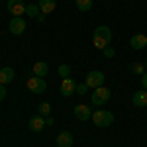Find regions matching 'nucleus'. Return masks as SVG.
Returning a JSON list of instances; mask_svg holds the SVG:
<instances>
[{
    "mask_svg": "<svg viewBox=\"0 0 147 147\" xmlns=\"http://www.w3.org/2000/svg\"><path fill=\"white\" fill-rule=\"evenodd\" d=\"M75 90H77V82L71 79H63V82H61V96H65V98H69V96H73L75 94Z\"/></svg>",
    "mask_w": 147,
    "mask_h": 147,
    "instance_id": "8",
    "label": "nucleus"
},
{
    "mask_svg": "<svg viewBox=\"0 0 147 147\" xmlns=\"http://www.w3.org/2000/svg\"><path fill=\"white\" fill-rule=\"evenodd\" d=\"M141 86H143V88L147 90V71L143 73V75H141Z\"/></svg>",
    "mask_w": 147,
    "mask_h": 147,
    "instance_id": "25",
    "label": "nucleus"
},
{
    "mask_svg": "<svg viewBox=\"0 0 147 147\" xmlns=\"http://www.w3.org/2000/svg\"><path fill=\"white\" fill-rule=\"evenodd\" d=\"M75 116H77V120H80V122H86L88 118H92L90 106H84V104H77V106H75Z\"/></svg>",
    "mask_w": 147,
    "mask_h": 147,
    "instance_id": "10",
    "label": "nucleus"
},
{
    "mask_svg": "<svg viewBox=\"0 0 147 147\" xmlns=\"http://www.w3.org/2000/svg\"><path fill=\"white\" fill-rule=\"evenodd\" d=\"M8 28H10V32L14 35H22L26 32V22H24L22 16H14L10 20V24H8Z\"/></svg>",
    "mask_w": 147,
    "mask_h": 147,
    "instance_id": "6",
    "label": "nucleus"
},
{
    "mask_svg": "<svg viewBox=\"0 0 147 147\" xmlns=\"http://www.w3.org/2000/svg\"><path fill=\"white\" fill-rule=\"evenodd\" d=\"M108 100H110V90L106 86H100V88H94L92 90V96H90L92 106H104Z\"/></svg>",
    "mask_w": 147,
    "mask_h": 147,
    "instance_id": "4",
    "label": "nucleus"
},
{
    "mask_svg": "<svg viewBox=\"0 0 147 147\" xmlns=\"http://www.w3.org/2000/svg\"><path fill=\"white\" fill-rule=\"evenodd\" d=\"M129 71L134 75H143L145 73V65L143 63H134V65H129Z\"/></svg>",
    "mask_w": 147,
    "mask_h": 147,
    "instance_id": "20",
    "label": "nucleus"
},
{
    "mask_svg": "<svg viewBox=\"0 0 147 147\" xmlns=\"http://www.w3.org/2000/svg\"><path fill=\"white\" fill-rule=\"evenodd\" d=\"M26 86H28V90L32 92V94H43L47 88V82L43 80V77H30L28 82H26Z\"/></svg>",
    "mask_w": 147,
    "mask_h": 147,
    "instance_id": "3",
    "label": "nucleus"
},
{
    "mask_svg": "<svg viewBox=\"0 0 147 147\" xmlns=\"http://www.w3.org/2000/svg\"><path fill=\"white\" fill-rule=\"evenodd\" d=\"M84 82L88 84V88H100V86H104V73L102 71H90L86 75Z\"/></svg>",
    "mask_w": 147,
    "mask_h": 147,
    "instance_id": "5",
    "label": "nucleus"
},
{
    "mask_svg": "<svg viewBox=\"0 0 147 147\" xmlns=\"http://www.w3.org/2000/svg\"><path fill=\"white\" fill-rule=\"evenodd\" d=\"M16 77V73H14V69L12 67H4L0 71V84H10L12 80Z\"/></svg>",
    "mask_w": 147,
    "mask_h": 147,
    "instance_id": "12",
    "label": "nucleus"
},
{
    "mask_svg": "<svg viewBox=\"0 0 147 147\" xmlns=\"http://www.w3.org/2000/svg\"><path fill=\"white\" fill-rule=\"evenodd\" d=\"M37 12H41L37 4H28V6H26V16H30V18H37V16H39Z\"/></svg>",
    "mask_w": 147,
    "mask_h": 147,
    "instance_id": "18",
    "label": "nucleus"
},
{
    "mask_svg": "<svg viewBox=\"0 0 147 147\" xmlns=\"http://www.w3.org/2000/svg\"><path fill=\"white\" fill-rule=\"evenodd\" d=\"M129 47H131L134 51H139V49L147 47V35H143V34L131 35V39H129Z\"/></svg>",
    "mask_w": 147,
    "mask_h": 147,
    "instance_id": "9",
    "label": "nucleus"
},
{
    "mask_svg": "<svg viewBox=\"0 0 147 147\" xmlns=\"http://www.w3.org/2000/svg\"><path fill=\"white\" fill-rule=\"evenodd\" d=\"M37 112H39V116H49V112H51V106H49L47 102H43V104H39Z\"/></svg>",
    "mask_w": 147,
    "mask_h": 147,
    "instance_id": "21",
    "label": "nucleus"
},
{
    "mask_svg": "<svg viewBox=\"0 0 147 147\" xmlns=\"http://www.w3.org/2000/svg\"><path fill=\"white\" fill-rule=\"evenodd\" d=\"M102 53H104V55H106V57H114V55H116V49H114V47H110V45H108V47H106V49H102Z\"/></svg>",
    "mask_w": 147,
    "mask_h": 147,
    "instance_id": "23",
    "label": "nucleus"
},
{
    "mask_svg": "<svg viewBox=\"0 0 147 147\" xmlns=\"http://www.w3.org/2000/svg\"><path fill=\"white\" fill-rule=\"evenodd\" d=\"M77 8L80 12H88L92 8V0H77Z\"/></svg>",
    "mask_w": 147,
    "mask_h": 147,
    "instance_id": "19",
    "label": "nucleus"
},
{
    "mask_svg": "<svg viewBox=\"0 0 147 147\" xmlns=\"http://www.w3.org/2000/svg\"><path fill=\"white\" fill-rule=\"evenodd\" d=\"M57 75H59L61 79H69V77H71V67H69L67 63L59 65V69H57Z\"/></svg>",
    "mask_w": 147,
    "mask_h": 147,
    "instance_id": "17",
    "label": "nucleus"
},
{
    "mask_svg": "<svg viewBox=\"0 0 147 147\" xmlns=\"http://www.w3.org/2000/svg\"><path fill=\"white\" fill-rule=\"evenodd\" d=\"M86 90H88V84H86V82H82V84H77V90H75V94L84 96V94H86Z\"/></svg>",
    "mask_w": 147,
    "mask_h": 147,
    "instance_id": "22",
    "label": "nucleus"
},
{
    "mask_svg": "<svg viewBox=\"0 0 147 147\" xmlns=\"http://www.w3.org/2000/svg\"><path fill=\"white\" fill-rule=\"evenodd\" d=\"M92 122H94V125H98V127H108L114 122V114L108 112V110H98V112L92 114Z\"/></svg>",
    "mask_w": 147,
    "mask_h": 147,
    "instance_id": "2",
    "label": "nucleus"
},
{
    "mask_svg": "<svg viewBox=\"0 0 147 147\" xmlns=\"http://www.w3.org/2000/svg\"><path fill=\"white\" fill-rule=\"evenodd\" d=\"M6 94H8V90H6V84H0V100H4V98H6Z\"/></svg>",
    "mask_w": 147,
    "mask_h": 147,
    "instance_id": "24",
    "label": "nucleus"
},
{
    "mask_svg": "<svg viewBox=\"0 0 147 147\" xmlns=\"http://www.w3.org/2000/svg\"><path fill=\"white\" fill-rule=\"evenodd\" d=\"M47 71H49V65H47L45 61H37L34 65V75L35 77H45Z\"/></svg>",
    "mask_w": 147,
    "mask_h": 147,
    "instance_id": "16",
    "label": "nucleus"
},
{
    "mask_svg": "<svg viewBox=\"0 0 147 147\" xmlns=\"http://www.w3.org/2000/svg\"><path fill=\"white\" fill-rule=\"evenodd\" d=\"M55 124V118L53 116H45V125H53Z\"/></svg>",
    "mask_w": 147,
    "mask_h": 147,
    "instance_id": "26",
    "label": "nucleus"
},
{
    "mask_svg": "<svg viewBox=\"0 0 147 147\" xmlns=\"http://www.w3.org/2000/svg\"><path fill=\"white\" fill-rule=\"evenodd\" d=\"M143 65H145V71H147V61H145V63H143Z\"/></svg>",
    "mask_w": 147,
    "mask_h": 147,
    "instance_id": "27",
    "label": "nucleus"
},
{
    "mask_svg": "<svg viewBox=\"0 0 147 147\" xmlns=\"http://www.w3.org/2000/svg\"><path fill=\"white\" fill-rule=\"evenodd\" d=\"M92 43L96 49H106V47L112 43V30L108 26H100L94 30L92 34Z\"/></svg>",
    "mask_w": 147,
    "mask_h": 147,
    "instance_id": "1",
    "label": "nucleus"
},
{
    "mask_svg": "<svg viewBox=\"0 0 147 147\" xmlns=\"http://www.w3.org/2000/svg\"><path fill=\"white\" fill-rule=\"evenodd\" d=\"M43 127H45V118H43V116H39V114H37V116H34V118L30 120V129H32V131L39 134Z\"/></svg>",
    "mask_w": 147,
    "mask_h": 147,
    "instance_id": "11",
    "label": "nucleus"
},
{
    "mask_svg": "<svg viewBox=\"0 0 147 147\" xmlns=\"http://www.w3.org/2000/svg\"><path fill=\"white\" fill-rule=\"evenodd\" d=\"M131 102H134V106H137V108L147 106V90H137L136 94L131 96Z\"/></svg>",
    "mask_w": 147,
    "mask_h": 147,
    "instance_id": "13",
    "label": "nucleus"
},
{
    "mask_svg": "<svg viewBox=\"0 0 147 147\" xmlns=\"http://www.w3.org/2000/svg\"><path fill=\"white\" fill-rule=\"evenodd\" d=\"M71 145H73V134L61 131L57 136V147H71Z\"/></svg>",
    "mask_w": 147,
    "mask_h": 147,
    "instance_id": "14",
    "label": "nucleus"
},
{
    "mask_svg": "<svg viewBox=\"0 0 147 147\" xmlns=\"http://www.w3.org/2000/svg\"><path fill=\"white\" fill-rule=\"evenodd\" d=\"M37 6H39V10H41V14H51V12L55 10V0H39L37 2Z\"/></svg>",
    "mask_w": 147,
    "mask_h": 147,
    "instance_id": "15",
    "label": "nucleus"
},
{
    "mask_svg": "<svg viewBox=\"0 0 147 147\" xmlns=\"http://www.w3.org/2000/svg\"><path fill=\"white\" fill-rule=\"evenodd\" d=\"M6 8H8V12H10L12 16H24L26 14V4H24L22 0H8Z\"/></svg>",
    "mask_w": 147,
    "mask_h": 147,
    "instance_id": "7",
    "label": "nucleus"
}]
</instances>
